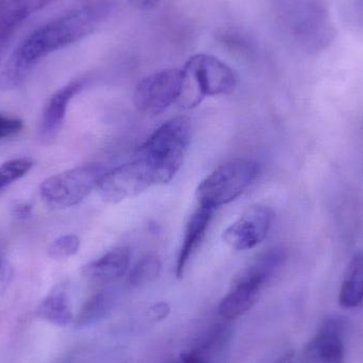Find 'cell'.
<instances>
[{"label":"cell","instance_id":"obj_22","mask_svg":"<svg viewBox=\"0 0 363 363\" xmlns=\"http://www.w3.org/2000/svg\"><path fill=\"white\" fill-rule=\"evenodd\" d=\"M80 245V238L77 235H63L49 245L48 255L55 259L70 257L78 253Z\"/></svg>","mask_w":363,"mask_h":363},{"label":"cell","instance_id":"obj_2","mask_svg":"<svg viewBox=\"0 0 363 363\" xmlns=\"http://www.w3.org/2000/svg\"><path fill=\"white\" fill-rule=\"evenodd\" d=\"M279 31L294 46L309 53L332 44L335 28L324 0H272Z\"/></svg>","mask_w":363,"mask_h":363},{"label":"cell","instance_id":"obj_7","mask_svg":"<svg viewBox=\"0 0 363 363\" xmlns=\"http://www.w3.org/2000/svg\"><path fill=\"white\" fill-rule=\"evenodd\" d=\"M108 172L100 164H89L55 174L40 184V198L53 209L76 206L98 188Z\"/></svg>","mask_w":363,"mask_h":363},{"label":"cell","instance_id":"obj_9","mask_svg":"<svg viewBox=\"0 0 363 363\" xmlns=\"http://www.w3.org/2000/svg\"><path fill=\"white\" fill-rule=\"evenodd\" d=\"M274 211L266 205H253L223 232L224 242L235 251L254 249L268 236Z\"/></svg>","mask_w":363,"mask_h":363},{"label":"cell","instance_id":"obj_24","mask_svg":"<svg viewBox=\"0 0 363 363\" xmlns=\"http://www.w3.org/2000/svg\"><path fill=\"white\" fill-rule=\"evenodd\" d=\"M170 307L167 303H157L149 308L148 315L152 321L157 322L166 319L169 315Z\"/></svg>","mask_w":363,"mask_h":363},{"label":"cell","instance_id":"obj_10","mask_svg":"<svg viewBox=\"0 0 363 363\" xmlns=\"http://www.w3.org/2000/svg\"><path fill=\"white\" fill-rule=\"evenodd\" d=\"M155 185L148 168L136 157L133 162L115 168L100 181L98 189L106 202L116 204L138 196Z\"/></svg>","mask_w":363,"mask_h":363},{"label":"cell","instance_id":"obj_27","mask_svg":"<svg viewBox=\"0 0 363 363\" xmlns=\"http://www.w3.org/2000/svg\"><path fill=\"white\" fill-rule=\"evenodd\" d=\"M14 215L18 219H27L31 216V206L27 203L17 204L14 208Z\"/></svg>","mask_w":363,"mask_h":363},{"label":"cell","instance_id":"obj_30","mask_svg":"<svg viewBox=\"0 0 363 363\" xmlns=\"http://www.w3.org/2000/svg\"><path fill=\"white\" fill-rule=\"evenodd\" d=\"M1 269H2V264H1V262H0V272H1Z\"/></svg>","mask_w":363,"mask_h":363},{"label":"cell","instance_id":"obj_6","mask_svg":"<svg viewBox=\"0 0 363 363\" xmlns=\"http://www.w3.org/2000/svg\"><path fill=\"white\" fill-rule=\"evenodd\" d=\"M258 174V165L249 159H235L216 168L199 185V203L216 209L238 198Z\"/></svg>","mask_w":363,"mask_h":363},{"label":"cell","instance_id":"obj_1","mask_svg":"<svg viewBox=\"0 0 363 363\" xmlns=\"http://www.w3.org/2000/svg\"><path fill=\"white\" fill-rule=\"evenodd\" d=\"M112 10L110 0H91L34 30L11 55L2 72L4 84L19 86L45 57L93 33Z\"/></svg>","mask_w":363,"mask_h":363},{"label":"cell","instance_id":"obj_29","mask_svg":"<svg viewBox=\"0 0 363 363\" xmlns=\"http://www.w3.org/2000/svg\"><path fill=\"white\" fill-rule=\"evenodd\" d=\"M4 45H0V52H1L2 49H4Z\"/></svg>","mask_w":363,"mask_h":363},{"label":"cell","instance_id":"obj_19","mask_svg":"<svg viewBox=\"0 0 363 363\" xmlns=\"http://www.w3.org/2000/svg\"><path fill=\"white\" fill-rule=\"evenodd\" d=\"M108 307H110V298L108 294L104 292L95 294L83 305L78 317L74 319V326L78 328H84L98 321L100 318L106 315Z\"/></svg>","mask_w":363,"mask_h":363},{"label":"cell","instance_id":"obj_15","mask_svg":"<svg viewBox=\"0 0 363 363\" xmlns=\"http://www.w3.org/2000/svg\"><path fill=\"white\" fill-rule=\"evenodd\" d=\"M55 0H0V45H4L15 30L32 14Z\"/></svg>","mask_w":363,"mask_h":363},{"label":"cell","instance_id":"obj_4","mask_svg":"<svg viewBox=\"0 0 363 363\" xmlns=\"http://www.w3.org/2000/svg\"><path fill=\"white\" fill-rule=\"evenodd\" d=\"M237 86L234 70L215 55H192L182 68V89L178 104L192 108L206 97L228 95Z\"/></svg>","mask_w":363,"mask_h":363},{"label":"cell","instance_id":"obj_28","mask_svg":"<svg viewBox=\"0 0 363 363\" xmlns=\"http://www.w3.org/2000/svg\"><path fill=\"white\" fill-rule=\"evenodd\" d=\"M357 12L358 16L363 23V0H357Z\"/></svg>","mask_w":363,"mask_h":363},{"label":"cell","instance_id":"obj_5","mask_svg":"<svg viewBox=\"0 0 363 363\" xmlns=\"http://www.w3.org/2000/svg\"><path fill=\"white\" fill-rule=\"evenodd\" d=\"M285 259V252L279 247L270 249L257 258L247 270L237 277L233 287L222 298L218 313L224 319L233 320L249 311L258 300L264 284Z\"/></svg>","mask_w":363,"mask_h":363},{"label":"cell","instance_id":"obj_20","mask_svg":"<svg viewBox=\"0 0 363 363\" xmlns=\"http://www.w3.org/2000/svg\"><path fill=\"white\" fill-rule=\"evenodd\" d=\"M33 167V161L28 157L10 160L0 165V192L14 182L25 177Z\"/></svg>","mask_w":363,"mask_h":363},{"label":"cell","instance_id":"obj_3","mask_svg":"<svg viewBox=\"0 0 363 363\" xmlns=\"http://www.w3.org/2000/svg\"><path fill=\"white\" fill-rule=\"evenodd\" d=\"M191 138V123L178 116L162 125L140 147L138 159L144 163L155 185L174 180L183 165Z\"/></svg>","mask_w":363,"mask_h":363},{"label":"cell","instance_id":"obj_12","mask_svg":"<svg viewBox=\"0 0 363 363\" xmlns=\"http://www.w3.org/2000/svg\"><path fill=\"white\" fill-rule=\"evenodd\" d=\"M82 89V81H72L51 96L40 119V138L43 142L49 143L57 138L65 121L68 104Z\"/></svg>","mask_w":363,"mask_h":363},{"label":"cell","instance_id":"obj_25","mask_svg":"<svg viewBox=\"0 0 363 363\" xmlns=\"http://www.w3.org/2000/svg\"><path fill=\"white\" fill-rule=\"evenodd\" d=\"M128 1L133 8L138 9V10L151 11L157 8L162 0H128Z\"/></svg>","mask_w":363,"mask_h":363},{"label":"cell","instance_id":"obj_11","mask_svg":"<svg viewBox=\"0 0 363 363\" xmlns=\"http://www.w3.org/2000/svg\"><path fill=\"white\" fill-rule=\"evenodd\" d=\"M309 363H345V326L339 319L324 322L306 349Z\"/></svg>","mask_w":363,"mask_h":363},{"label":"cell","instance_id":"obj_26","mask_svg":"<svg viewBox=\"0 0 363 363\" xmlns=\"http://www.w3.org/2000/svg\"><path fill=\"white\" fill-rule=\"evenodd\" d=\"M174 363H207L206 360L201 356V354L196 351L187 352L183 353L178 360Z\"/></svg>","mask_w":363,"mask_h":363},{"label":"cell","instance_id":"obj_13","mask_svg":"<svg viewBox=\"0 0 363 363\" xmlns=\"http://www.w3.org/2000/svg\"><path fill=\"white\" fill-rule=\"evenodd\" d=\"M213 211L215 209L211 207L200 205L190 216L184 230L183 240L177 259L176 274L178 279L183 277L188 262L200 247L213 219Z\"/></svg>","mask_w":363,"mask_h":363},{"label":"cell","instance_id":"obj_8","mask_svg":"<svg viewBox=\"0 0 363 363\" xmlns=\"http://www.w3.org/2000/svg\"><path fill=\"white\" fill-rule=\"evenodd\" d=\"M181 89L182 69L160 70L138 82L134 91V106L145 114H162L178 102Z\"/></svg>","mask_w":363,"mask_h":363},{"label":"cell","instance_id":"obj_23","mask_svg":"<svg viewBox=\"0 0 363 363\" xmlns=\"http://www.w3.org/2000/svg\"><path fill=\"white\" fill-rule=\"evenodd\" d=\"M23 128L21 119L0 114V140L19 133Z\"/></svg>","mask_w":363,"mask_h":363},{"label":"cell","instance_id":"obj_18","mask_svg":"<svg viewBox=\"0 0 363 363\" xmlns=\"http://www.w3.org/2000/svg\"><path fill=\"white\" fill-rule=\"evenodd\" d=\"M162 272V262L157 255L144 256L132 269L129 284L132 287L140 288L155 281Z\"/></svg>","mask_w":363,"mask_h":363},{"label":"cell","instance_id":"obj_16","mask_svg":"<svg viewBox=\"0 0 363 363\" xmlns=\"http://www.w3.org/2000/svg\"><path fill=\"white\" fill-rule=\"evenodd\" d=\"M36 315L43 321L55 326H67L74 321L69 296L63 287L55 288L36 309Z\"/></svg>","mask_w":363,"mask_h":363},{"label":"cell","instance_id":"obj_21","mask_svg":"<svg viewBox=\"0 0 363 363\" xmlns=\"http://www.w3.org/2000/svg\"><path fill=\"white\" fill-rule=\"evenodd\" d=\"M218 40L222 46L238 53H249L253 49V42L239 30L234 28L222 29L218 33Z\"/></svg>","mask_w":363,"mask_h":363},{"label":"cell","instance_id":"obj_17","mask_svg":"<svg viewBox=\"0 0 363 363\" xmlns=\"http://www.w3.org/2000/svg\"><path fill=\"white\" fill-rule=\"evenodd\" d=\"M362 302L363 253L352 260L339 292V303L343 308H355Z\"/></svg>","mask_w":363,"mask_h":363},{"label":"cell","instance_id":"obj_14","mask_svg":"<svg viewBox=\"0 0 363 363\" xmlns=\"http://www.w3.org/2000/svg\"><path fill=\"white\" fill-rule=\"evenodd\" d=\"M129 249L116 247L87 264L82 272L85 277L95 283L108 284L123 277L129 269Z\"/></svg>","mask_w":363,"mask_h":363}]
</instances>
